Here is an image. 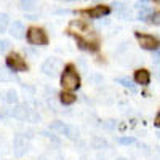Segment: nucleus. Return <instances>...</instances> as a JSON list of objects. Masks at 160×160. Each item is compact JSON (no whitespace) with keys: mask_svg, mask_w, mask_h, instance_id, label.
<instances>
[{"mask_svg":"<svg viewBox=\"0 0 160 160\" xmlns=\"http://www.w3.org/2000/svg\"><path fill=\"white\" fill-rule=\"evenodd\" d=\"M139 2H148V0H139Z\"/></svg>","mask_w":160,"mask_h":160,"instance_id":"obj_30","label":"nucleus"},{"mask_svg":"<svg viewBox=\"0 0 160 160\" xmlns=\"http://www.w3.org/2000/svg\"><path fill=\"white\" fill-rule=\"evenodd\" d=\"M77 45H78V48L87 50V51H95V50H98V47H96L95 43H90V42H87V40L80 38V37H77Z\"/></svg>","mask_w":160,"mask_h":160,"instance_id":"obj_16","label":"nucleus"},{"mask_svg":"<svg viewBox=\"0 0 160 160\" xmlns=\"http://www.w3.org/2000/svg\"><path fill=\"white\" fill-rule=\"evenodd\" d=\"M50 130L58 133L61 136H66L68 139H77L78 138V130L69 123H64V122H53L50 123Z\"/></svg>","mask_w":160,"mask_h":160,"instance_id":"obj_2","label":"nucleus"},{"mask_svg":"<svg viewBox=\"0 0 160 160\" xmlns=\"http://www.w3.org/2000/svg\"><path fill=\"white\" fill-rule=\"evenodd\" d=\"M28 42L31 45H35V47H45L48 43V37H47V32L40 28H29L28 29Z\"/></svg>","mask_w":160,"mask_h":160,"instance_id":"obj_3","label":"nucleus"},{"mask_svg":"<svg viewBox=\"0 0 160 160\" xmlns=\"http://www.w3.org/2000/svg\"><path fill=\"white\" fill-rule=\"evenodd\" d=\"M149 22L154 24V26H160V11H154L151 18H149Z\"/></svg>","mask_w":160,"mask_h":160,"instance_id":"obj_23","label":"nucleus"},{"mask_svg":"<svg viewBox=\"0 0 160 160\" xmlns=\"http://www.w3.org/2000/svg\"><path fill=\"white\" fill-rule=\"evenodd\" d=\"M136 8H139V11H138V19L139 21H149V18H151V15H152V8H149V7H146V5H136Z\"/></svg>","mask_w":160,"mask_h":160,"instance_id":"obj_13","label":"nucleus"},{"mask_svg":"<svg viewBox=\"0 0 160 160\" xmlns=\"http://www.w3.org/2000/svg\"><path fill=\"white\" fill-rule=\"evenodd\" d=\"M13 80H18L16 75L13 74V71H8L5 68H0V82H13Z\"/></svg>","mask_w":160,"mask_h":160,"instance_id":"obj_15","label":"nucleus"},{"mask_svg":"<svg viewBox=\"0 0 160 160\" xmlns=\"http://www.w3.org/2000/svg\"><path fill=\"white\" fill-rule=\"evenodd\" d=\"M10 35H11L13 38H22L24 35H28L24 24H22L21 21H15V22L10 26Z\"/></svg>","mask_w":160,"mask_h":160,"instance_id":"obj_11","label":"nucleus"},{"mask_svg":"<svg viewBox=\"0 0 160 160\" xmlns=\"http://www.w3.org/2000/svg\"><path fill=\"white\" fill-rule=\"evenodd\" d=\"M28 138H26V135H22V133H18V135L15 136V152L18 157H22L26 154V151H28Z\"/></svg>","mask_w":160,"mask_h":160,"instance_id":"obj_8","label":"nucleus"},{"mask_svg":"<svg viewBox=\"0 0 160 160\" xmlns=\"http://www.w3.org/2000/svg\"><path fill=\"white\" fill-rule=\"evenodd\" d=\"M117 83H120L122 87H127V88H130L131 91H136V87L131 83V80L130 78H127V77H118L117 78Z\"/></svg>","mask_w":160,"mask_h":160,"instance_id":"obj_19","label":"nucleus"},{"mask_svg":"<svg viewBox=\"0 0 160 160\" xmlns=\"http://www.w3.org/2000/svg\"><path fill=\"white\" fill-rule=\"evenodd\" d=\"M114 10L117 13V16L120 19H123V21H131L133 19V11L122 2H115L114 3Z\"/></svg>","mask_w":160,"mask_h":160,"instance_id":"obj_9","label":"nucleus"},{"mask_svg":"<svg viewBox=\"0 0 160 160\" xmlns=\"http://www.w3.org/2000/svg\"><path fill=\"white\" fill-rule=\"evenodd\" d=\"M158 78H160V74H158Z\"/></svg>","mask_w":160,"mask_h":160,"instance_id":"obj_31","label":"nucleus"},{"mask_svg":"<svg viewBox=\"0 0 160 160\" xmlns=\"http://www.w3.org/2000/svg\"><path fill=\"white\" fill-rule=\"evenodd\" d=\"M7 66H8V69L13 71V72H24V71H28V64H26L22 56L18 55V53H10V55L7 56Z\"/></svg>","mask_w":160,"mask_h":160,"instance_id":"obj_6","label":"nucleus"},{"mask_svg":"<svg viewBox=\"0 0 160 160\" xmlns=\"http://www.w3.org/2000/svg\"><path fill=\"white\" fill-rule=\"evenodd\" d=\"M155 135H157V138L160 139V131H157V133H155Z\"/></svg>","mask_w":160,"mask_h":160,"instance_id":"obj_27","label":"nucleus"},{"mask_svg":"<svg viewBox=\"0 0 160 160\" xmlns=\"http://www.w3.org/2000/svg\"><path fill=\"white\" fill-rule=\"evenodd\" d=\"M118 142L122 146H131V144L136 142V139L131 138V136H125V138H118Z\"/></svg>","mask_w":160,"mask_h":160,"instance_id":"obj_24","label":"nucleus"},{"mask_svg":"<svg viewBox=\"0 0 160 160\" xmlns=\"http://www.w3.org/2000/svg\"><path fill=\"white\" fill-rule=\"evenodd\" d=\"M61 85L64 90H77L80 87V75L74 71L72 66H68L61 75Z\"/></svg>","mask_w":160,"mask_h":160,"instance_id":"obj_1","label":"nucleus"},{"mask_svg":"<svg viewBox=\"0 0 160 160\" xmlns=\"http://www.w3.org/2000/svg\"><path fill=\"white\" fill-rule=\"evenodd\" d=\"M135 82L139 83V85H149V82H151V74H149V71L138 69V71L135 72Z\"/></svg>","mask_w":160,"mask_h":160,"instance_id":"obj_12","label":"nucleus"},{"mask_svg":"<svg viewBox=\"0 0 160 160\" xmlns=\"http://www.w3.org/2000/svg\"><path fill=\"white\" fill-rule=\"evenodd\" d=\"M135 37H136V40H138V43L141 45V48H144V50L155 51V50H158V47H160L158 38H157V37H154V35L135 32Z\"/></svg>","mask_w":160,"mask_h":160,"instance_id":"obj_5","label":"nucleus"},{"mask_svg":"<svg viewBox=\"0 0 160 160\" xmlns=\"http://www.w3.org/2000/svg\"><path fill=\"white\" fill-rule=\"evenodd\" d=\"M10 42L8 40H5V38H0V55H3V53H7L8 50H10Z\"/></svg>","mask_w":160,"mask_h":160,"instance_id":"obj_22","label":"nucleus"},{"mask_svg":"<svg viewBox=\"0 0 160 160\" xmlns=\"http://www.w3.org/2000/svg\"><path fill=\"white\" fill-rule=\"evenodd\" d=\"M5 102L7 104H18V93L15 90H8L5 93V96H3Z\"/></svg>","mask_w":160,"mask_h":160,"instance_id":"obj_17","label":"nucleus"},{"mask_svg":"<svg viewBox=\"0 0 160 160\" xmlns=\"http://www.w3.org/2000/svg\"><path fill=\"white\" fill-rule=\"evenodd\" d=\"M61 71V61L58 58H48L42 64V72L48 77H55Z\"/></svg>","mask_w":160,"mask_h":160,"instance_id":"obj_7","label":"nucleus"},{"mask_svg":"<svg viewBox=\"0 0 160 160\" xmlns=\"http://www.w3.org/2000/svg\"><path fill=\"white\" fill-rule=\"evenodd\" d=\"M59 101L64 106H71V104H74L77 101V96L74 95V93H71V91H62L59 95Z\"/></svg>","mask_w":160,"mask_h":160,"instance_id":"obj_14","label":"nucleus"},{"mask_svg":"<svg viewBox=\"0 0 160 160\" xmlns=\"http://www.w3.org/2000/svg\"><path fill=\"white\" fill-rule=\"evenodd\" d=\"M61 2H74V0H61Z\"/></svg>","mask_w":160,"mask_h":160,"instance_id":"obj_28","label":"nucleus"},{"mask_svg":"<svg viewBox=\"0 0 160 160\" xmlns=\"http://www.w3.org/2000/svg\"><path fill=\"white\" fill-rule=\"evenodd\" d=\"M37 3V0H19V5L22 10H32Z\"/></svg>","mask_w":160,"mask_h":160,"instance_id":"obj_20","label":"nucleus"},{"mask_svg":"<svg viewBox=\"0 0 160 160\" xmlns=\"http://www.w3.org/2000/svg\"><path fill=\"white\" fill-rule=\"evenodd\" d=\"M93 146H95L96 149H101V148H108V141L102 139V138H95L93 139Z\"/></svg>","mask_w":160,"mask_h":160,"instance_id":"obj_21","label":"nucleus"},{"mask_svg":"<svg viewBox=\"0 0 160 160\" xmlns=\"http://www.w3.org/2000/svg\"><path fill=\"white\" fill-rule=\"evenodd\" d=\"M152 61L155 64H160V50H155L154 51V55H152Z\"/></svg>","mask_w":160,"mask_h":160,"instance_id":"obj_25","label":"nucleus"},{"mask_svg":"<svg viewBox=\"0 0 160 160\" xmlns=\"http://www.w3.org/2000/svg\"><path fill=\"white\" fill-rule=\"evenodd\" d=\"M8 24H10V18L7 13H0V34H3L8 29Z\"/></svg>","mask_w":160,"mask_h":160,"instance_id":"obj_18","label":"nucleus"},{"mask_svg":"<svg viewBox=\"0 0 160 160\" xmlns=\"http://www.w3.org/2000/svg\"><path fill=\"white\" fill-rule=\"evenodd\" d=\"M111 13V7H106V5H98V7H93L87 11V15L91 19H99L102 16H108Z\"/></svg>","mask_w":160,"mask_h":160,"instance_id":"obj_10","label":"nucleus"},{"mask_svg":"<svg viewBox=\"0 0 160 160\" xmlns=\"http://www.w3.org/2000/svg\"><path fill=\"white\" fill-rule=\"evenodd\" d=\"M11 115L18 120H31V122L38 120V115L32 109H29L26 104H16L15 108L11 109Z\"/></svg>","mask_w":160,"mask_h":160,"instance_id":"obj_4","label":"nucleus"},{"mask_svg":"<svg viewBox=\"0 0 160 160\" xmlns=\"http://www.w3.org/2000/svg\"><path fill=\"white\" fill-rule=\"evenodd\" d=\"M117 160H128V158H123V157H120V158H117Z\"/></svg>","mask_w":160,"mask_h":160,"instance_id":"obj_29","label":"nucleus"},{"mask_svg":"<svg viewBox=\"0 0 160 160\" xmlns=\"http://www.w3.org/2000/svg\"><path fill=\"white\" fill-rule=\"evenodd\" d=\"M155 125L157 127H160V112L157 114V117H155Z\"/></svg>","mask_w":160,"mask_h":160,"instance_id":"obj_26","label":"nucleus"}]
</instances>
